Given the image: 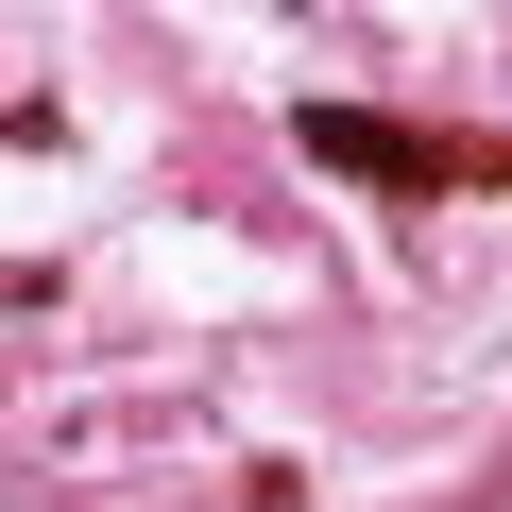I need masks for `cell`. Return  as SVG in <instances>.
<instances>
[]
</instances>
